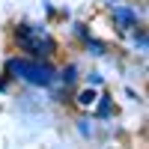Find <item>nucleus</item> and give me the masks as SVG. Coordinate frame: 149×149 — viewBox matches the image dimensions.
Instances as JSON below:
<instances>
[{
  "label": "nucleus",
  "instance_id": "nucleus-3",
  "mask_svg": "<svg viewBox=\"0 0 149 149\" xmlns=\"http://www.w3.org/2000/svg\"><path fill=\"white\" fill-rule=\"evenodd\" d=\"M113 21L119 24L122 30H128V27L137 24V12H131V9H125V6H116V9H113Z\"/></svg>",
  "mask_w": 149,
  "mask_h": 149
},
{
  "label": "nucleus",
  "instance_id": "nucleus-5",
  "mask_svg": "<svg viewBox=\"0 0 149 149\" xmlns=\"http://www.w3.org/2000/svg\"><path fill=\"white\" fill-rule=\"evenodd\" d=\"M98 113H102V116L110 113V98H107V95H102V102H98Z\"/></svg>",
  "mask_w": 149,
  "mask_h": 149
},
{
  "label": "nucleus",
  "instance_id": "nucleus-1",
  "mask_svg": "<svg viewBox=\"0 0 149 149\" xmlns=\"http://www.w3.org/2000/svg\"><path fill=\"white\" fill-rule=\"evenodd\" d=\"M9 72H15L21 81H27L33 86H51L54 84V69L42 63V60H9Z\"/></svg>",
  "mask_w": 149,
  "mask_h": 149
},
{
  "label": "nucleus",
  "instance_id": "nucleus-4",
  "mask_svg": "<svg viewBox=\"0 0 149 149\" xmlns=\"http://www.w3.org/2000/svg\"><path fill=\"white\" fill-rule=\"evenodd\" d=\"M93 102H95V93H93V90H84V93L78 95V104H84V107H90Z\"/></svg>",
  "mask_w": 149,
  "mask_h": 149
},
{
  "label": "nucleus",
  "instance_id": "nucleus-2",
  "mask_svg": "<svg viewBox=\"0 0 149 149\" xmlns=\"http://www.w3.org/2000/svg\"><path fill=\"white\" fill-rule=\"evenodd\" d=\"M18 42L27 51H33L36 57H48L54 51V42L42 33V27H18Z\"/></svg>",
  "mask_w": 149,
  "mask_h": 149
}]
</instances>
